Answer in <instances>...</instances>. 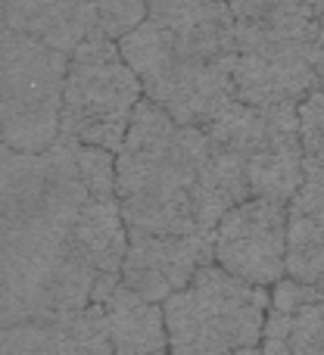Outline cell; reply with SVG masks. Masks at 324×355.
<instances>
[{
	"mask_svg": "<svg viewBox=\"0 0 324 355\" xmlns=\"http://www.w3.org/2000/svg\"><path fill=\"white\" fill-rule=\"evenodd\" d=\"M324 87L315 66L293 47H244L234 56V94L250 106H300Z\"/></svg>",
	"mask_w": 324,
	"mask_h": 355,
	"instance_id": "9",
	"label": "cell"
},
{
	"mask_svg": "<svg viewBox=\"0 0 324 355\" xmlns=\"http://www.w3.org/2000/svg\"><path fill=\"white\" fill-rule=\"evenodd\" d=\"M212 262L259 287L287 275V202L246 196L212 227Z\"/></svg>",
	"mask_w": 324,
	"mask_h": 355,
	"instance_id": "7",
	"label": "cell"
},
{
	"mask_svg": "<svg viewBox=\"0 0 324 355\" xmlns=\"http://www.w3.org/2000/svg\"><path fill=\"white\" fill-rule=\"evenodd\" d=\"M209 137L234 153L246 172L250 196L290 202L302 181L300 106H250L234 100L206 125Z\"/></svg>",
	"mask_w": 324,
	"mask_h": 355,
	"instance_id": "6",
	"label": "cell"
},
{
	"mask_svg": "<svg viewBox=\"0 0 324 355\" xmlns=\"http://www.w3.org/2000/svg\"><path fill=\"white\" fill-rule=\"evenodd\" d=\"M100 309H103L112 352H169L162 302L144 300L137 290L119 281L100 300Z\"/></svg>",
	"mask_w": 324,
	"mask_h": 355,
	"instance_id": "14",
	"label": "cell"
},
{
	"mask_svg": "<svg viewBox=\"0 0 324 355\" xmlns=\"http://www.w3.org/2000/svg\"><path fill=\"white\" fill-rule=\"evenodd\" d=\"M141 97L144 87L135 69L125 62L116 37H110L100 28L87 31L69 50L60 137L119 153L131 112Z\"/></svg>",
	"mask_w": 324,
	"mask_h": 355,
	"instance_id": "3",
	"label": "cell"
},
{
	"mask_svg": "<svg viewBox=\"0 0 324 355\" xmlns=\"http://www.w3.org/2000/svg\"><path fill=\"white\" fill-rule=\"evenodd\" d=\"M116 196L128 231H212L234 202L250 196L246 172L206 128L181 125L141 97L116 153Z\"/></svg>",
	"mask_w": 324,
	"mask_h": 355,
	"instance_id": "1",
	"label": "cell"
},
{
	"mask_svg": "<svg viewBox=\"0 0 324 355\" xmlns=\"http://www.w3.org/2000/svg\"><path fill=\"white\" fill-rule=\"evenodd\" d=\"M144 19L178 50L206 60L237 56V28L225 0H147Z\"/></svg>",
	"mask_w": 324,
	"mask_h": 355,
	"instance_id": "10",
	"label": "cell"
},
{
	"mask_svg": "<svg viewBox=\"0 0 324 355\" xmlns=\"http://www.w3.org/2000/svg\"><path fill=\"white\" fill-rule=\"evenodd\" d=\"M69 243L100 277H119L128 250V225L116 193H87L69 231Z\"/></svg>",
	"mask_w": 324,
	"mask_h": 355,
	"instance_id": "11",
	"label": "cell"
},
{
	"mask_svg": "<svg viewBox=\"0 0 324 355\" xmlns=\"http://www.w3.org/2000/svg\"><path fill=\"white\" fill-rule=\"evenodd\" d=\"M119 50L135 69L144 97L162 106L181 125L206 128L237 100L234 60H206L178 50L147 19L119 37Z\"/></svg>",
	"mask_w": 324,
	"mask_h": 355,
	"instance_id": "4",
	"label": "cell"
},
{
	"mask_svg": "<svg viewBox=\"0 0 324 355\" xmlns=\"http://www.w3.org/2000/svg\"><path fill=\"white\" fill-rule=\"evenodd\" d=\"M268 287L250 284L206 262L181 290L162 300L169 352L219 355L262 349Z\"/></svg>",
	"mask_w": 324,
	"mask_h": 355,
	"instance_id": "2",
	"label": "cell"
},
{
	"mask_svg": "<svg viewBox=\"0 0 324 355\" xmlns=\"http://www.w3.org/2000/svg\"><path fill=\"white\" fill-rule=\"evenodd\" d=\"M75 150V166L85 181L87 193H116V153L106 147H94V144L72 141Z\"/></svg>",
	"mask_w": 324,
	"mask_h": 355,
	"instance_id": "15",
	"label": "cell"
},
{
	"mask_svg": "<svg viewBox=\"0 0 324 355\" xmlns=\"http://www.w3.org/2000/svg\"><path fill=\"white\" fill-rule=\"evenodd\" d=\"M0 22L69 53L97 28V10L91 0H0Z\"/></svg>",
	"mask_w": 324,
	"mask_h": 355,
	"instance_id": "13",
	"label": "cell"
},
{
	"mask_svg": "<svg viewBox=\"0 0 324 355\" xmlns=\"http://www.w3.org/2000/svg\"><path fill=\"white\" fill-rule=\"evenodd\" d=\"M312 12V31L306 41V60L315 66V72L324 78V0H306Z\"/></svg>",
	"mask_w": 324,
	"mask_h": 355,
	"instance_id": "16",
	"label": "cell"
},
{
	"mask_svg": "<svg viewBox=\"0 0 324 355\" xmlns=\"http://www.w3.org/2000/svg\"><path fill=\"white\" fill-rule=\"evenodd\" d=\"M69 53L35 35L0 31V144L41 153L60 137Z\"/></svg>",
	"mask_w": 324,
	"mask_h": 355,
	"instance_id": "5",
	"label": "cell"
},
{
	"mask_svg": "<svg viewBox=\"0 0 324 355\" xmlns=\"http://www.w3.org/2000/svg\"><path fill=\"white\" fill-rule=\"evenodd\" d=\"M244 47H293L306 56L312 12L306 0H225Z\"/></svg>",
	"mask_w": 324,
	"mask_h": 355,
	"instance_id": "12",
	"label": "cell"
},
{
	"mask_svg": "<svg viewBox=\"0 0 324 355\" xmlns=\"http://www.w3.org/2000/svg\"><path fill=\"white\" fill-rule=\"evenodd\" d=\"M212 262V231L194 234H144L128 231L122 259V284L150 302H162L194 277L200 265Z\"/></svg>",
	"mask_w": 324,
	"mask_h": 355,
	"instance_id": "8",
	"label": "cell"
}]
</instances>
